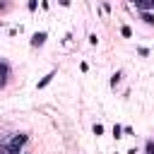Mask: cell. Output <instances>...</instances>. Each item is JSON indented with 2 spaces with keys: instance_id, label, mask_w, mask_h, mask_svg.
Listing matches in <instances>:
<instances>
[{
  "instance_id": "9",
  "label": "cell",
  "mask_w": 154,
  "mask_h": 154,
  "mask_svg": "<svg viewBox=\"0 0 154 154\" xmlns=\"http://www.w3.org/2000/svg\"><path fill=\"white\" fill-rule=\"evenodd\" d=\"M147 154H154V142H152V140L147 142Z\"/></svg>"
},
{
  "instance_id": "2",
  "label": "cell",
  "mask_w": 154,
  "mask_h": 154,
  "mask_svg": "<svg viewBox=\"0 0 154 154\" xmlns=\"http://www.w3.org/2000/svg\"><path fill=\"white\" fill-rule=\"evenodd\" d=\"M140 17H142V22H144V24L154 26V12H152V10H147V12H140Z\"/></svg>"
},
{
  "instance_id": "4",
  "label": "cell",
  "mask_w": 154,
  "mask_h": 154,
  "mask_svg": "<svg viewBox=\"0 0 154 154\" xmlns=\"http://www.w3.org/2000/svg\"><path fill=\"white\" fill-rule=\"evenodd\" d=\"M0 75H2V79L10 77V65H7V63H0Z\"/></svg>"
},
{
  "instance_id": "6",
  "label": "cell",
  "mask_w": 154,
  "mask_h": 154,
  "mask_svg": "<svg viewBox=\"0 0 154 154\" xmlns=\"http://www.w3.org/2000/svg\"><path fill=\"white\" fill-rule=\"evenodd\" d=\"M120 82V72H113V77H111V87H116Z\"/></svg>"
},
{
  "instance_id": "11",
  "label": "cell",
  "mask_w": 154,
  "mask_h": 154,
  "mask_svg": "<svg viewBox=\"0 0 154 154\" xmlns=\"http://www.w3.org/2000/svg\"><path fill=\"white\" fill-rule=\"evenodd\" d=\"M58 2H60L63 7H67V5H70V0H58Z\"/></svg>"
},
{
  "instance_id": "13",
  "label": "cell",
  "mask_w": 154,
  "mask_h": 154,
  "mask_svg": "<svg viewBox=\"0 0 154 154\" xmlns=\"http://www.w3.org/2000/svg\"><path fill=\"white\" fill-rule=\"evenodd\" d=\"M0 26H2V22H0Z\"/></svg>"
},
{
  "instance_id": "8",
  "label": "cell",
  "mask_w": 154,
  "mask_h": 154,
  "mask_svg": "<svg viewBox=\"0 0 154 154\" xmlns=\"http://www.w3.org/2000/svg\"><path fill=\"white\" fill-rule=\"evenodd\" d=\"M101 132H103V125L96 123V125H94V135H101Z\"/></svg>"
},
{
  "instance_id": "5",
  "label": "cell",
  "mask_w": 154,
  "mask_h": 154,
  "mask_svg": "<svg viewBox=\"0 0 154 154\" xmlns=\"http://www.w3.org/2000/svg\"><path fill=\"white\" fill-rule=\"evenodd\" d=\"M120 34H123L125 38H130V36H132V29H130V26H120Z\"/></svg>"
},
{
  "instance_id": "14",
  "label": "cell",
  "mask_w": 154,
  "mask_h": 154,
  "mask_svg": "<svg viewBox=\"0 0 154 154\" xmlns=\"http://www.w3.org/2000/svg\"><path fill=\"white\" fill-rule=\"evenodd\" d=\"M0 2H2V0H0Z\"/></svg>"
},
{
  "instance_id": "10",
  "label": "cell",
  "mask_w": 154,
  "mask_h": 154,
  "mask_svg": "<svg viewBox=\"0 0 154 154\" xmlns=\"http://www.w3.org/2000/svg\"><path fill=\"white\" fill-rule=\"evenodd\" d=\"M26 7H29V10L34 12V10H36V0H29V2H26Z\"/></svg>"
},
{
  "instance_id": "1",
  "label": "cell",
  "mask_w": 154,
  "mask_h": 154,
  "mask_svg": "<svg viewBox=\"0 0 154 154\" xmlns=\"http://www.w3.org/2000/svg\"><path fill=\"white\" fill-rule=\"evenodd\" d=\"M43 43H46V31H36V34L31 36V46L38 48V46H43Z\"/></svg>"
},
{
  "instance_id": "3",
  "label": "cell",
  "mask_w": 154,
  "mask_h": 154,
  "mask_svg": "<svg viewBox=\"0 0 154 154\" xmlns=\"http://www.w3.org/2000/svg\"><path fill=\"white\" fill-rule=\"evenodd\" d=\"M53 77H55V70H51V72H48V75H46V77H41V79H38V84H36V87H38V89H43V87H46V84H48V82H51V79H53Z\"/></svg>"
},
{
  "instance_id": "7",
  "label": "cell",
  "mask_w": 154,
  "mask_h": 154,
  "mask_svg": "<svg viewBox=\"0 0 154 154\" xmlns=\"http://www.w3.org/2000/svg\"><path fill=\"white\" fill-rule=\"evenodd\" d=\"M120 132H123V128H120V125H113V137H116V140H118V137H123Z\"/></svg>"
},
{
  "instance_id": "12",
  "label": "cell",
  "mask_w": 154,
  "mask_h": 154,
  "mask_svg": "<svg viewBox=\"0 0 154 154\" xmlns=\"http://www.w3.org/2000/svg\"><path fill=\"white\" fill-rule=\"evenodd\" d=\"M149 2H152V5H154V0H149Z\"/></svg>"
}]
</instances>
